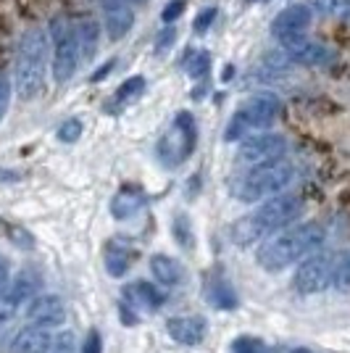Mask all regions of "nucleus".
Here are the masks:
<instances>
[{"label": "nucleus", "mask_w": 350, "mask_h": 353, "mask_svg": "<svg viewBox=\"0 0 350 353\" xmlns=\"http://www.w3.org/2000/svg\"><path fill=\"white\" fill-rule=\"evenodd\" d=\"M327 240V230L319 221H306L298 227H285L277 235L266 237L258 250H256V261L266 272H282L290 264L303 261L313 250H319Z\"/></svg>", "instance_id": "f257e3e1"}, {"label": "nucleus", "mask_w": 350, "mask_h": 353, "mask_svg": "<svg viewBox=\"0 0 350 353\" xmlns=\"http://www.w3.org/2000/svg\"><path fill=\"white\" fill-rule=\"evenodd\" d=\"M300 211H303L300 195H295V192H277V195L266 198L253 214L234 221L232 230H229V237H232L234 245H240V248L253 245L258 240L277 235L279 230H285L287 224H292L300 216Z\"/></svg>", "instance_id": "f03ea898"}, {"label": "nucleus", "mask_w": 350, "mask_h": 353, "mask_svg": "<svg viewBox=\"0 0 350 353\" xmlns=\"http://www.w3.org/2000/svg\"><path fill=\"white\" fill-rule=\"evenodd\" d=\"M45 63H48V37L40 27H32L21 34L16 48L14 88L19 98L32 101L45 88Z\"/></svg>", "instance_id": "7ed1b4c3"}, {"label": "nucleus", "mask_w": 350, "mask_h": 353, "mask_svg": "<svg viewBox=\"0 0 350 353\" xmlns=\"http://www.w3.org/2000/svg\"><path fill=\"white\" fill-rule=\"evenodd\" d=\"M295 176V169L292 163L282 161H269V163H258L253 166L248 174L240 176L234 182V198L240 203H258V201H266L277 192L287 190V185Z\"/></svg>", "instance_id": "20e7f679"}, {"label": "nucleus", "mask_w": 350, "mask_h": 353, "mask_svg": "<svg viewBox=\"0 0 350 353\" xmlns=\"http://www.w3.org/2000/svg\"><path fill=\"white\" fill-rule=\"evenodd\" d=\"M279 105L282 103H279V98L274 92H258V95H253L248 103L232 117L227 132H224V140L232 143V140H240L248 130H263V127H269L277 119Z\"/></svg>", "instance_id": "39448f33"}, {"label": "nucleus", "mask_w": 350, "mask_h": 353, "mask_svg": "<svg viewBox=\"0 0 350 353\" xmlns=\"http://www.w3.org/2000/svg\"><path fill=\"white\" fill-rule=\"evenodd\" d=\"M50 37H53V79L63 85L69 82L79 66V48H76V34L66 19H56L50 24Z\"/></svg>", "instance_id": "423d86ee"}, {"label": "nucleus", "mask_w": 350, "mask_h": 353, "mask_svg": "<svg viewBox=\"0 0 350 353\" xmlns=\"http://www.w3.org/2000/svg\"><path fill=\"white\" fill-rule=\"evenodd\" d=\"M192 148H195V119L190 111H179L172 130L158 143V159L166 166H176L190 156Z\"/></svg>", "instance_id": "0eeeda50"}, {"label": "nucleus", "mask_w": 350, "mask_h": 353, "mask_svg": "<svg viewBox=\"0 0 350 353\" xmlns=\"http://www.w3.org/2000/svg\"><path fill=\"white\" fill-rule=\"evenodd\" d=\"M332 264H335V253H316L313 250L311 256L300 261L295 277H292L295 290L303 295H313L332 288Z\"/></svg>", "instance_id": "6e6552de"}, {"label": "nucleus", "mask_w": 350, "mask_h": 353, "mask_svg": "<svg viewBox=\"0 0 350 353\" xmlns=\"http://www.w3.org/2000/svg\"><path fill=\"white\" fill-rule=\"evenodd\" d=\"M37 288H40V274H34L32 269L19 272L14 280L8 282V288L3 290V295H0V324L11 322L16 311L34 298Z\"/></svg>", "instance_id": "1a4fd4ad"}, {"label": "nucleus", "mask_w": 350, "mask_h": 353, "mask_svg": "<svg viewBox=\"0 0 350 353\" xmlns=\"http://www.w3.org/2000/svg\"><path fill=\"white\" fill-rule=\"evenodd\" d=\"M287 150V140L277 132H261L253 134L248 140H243L237 159L250 166H258V163H269L282 159V153Z\"/></svg>", "instance_id": "9d476101"}, {"label": "nucleus", "mask_w": 350, "mask_h": 353, "mask_svg": "<svg viewBox=\"0 0 350 353\" xmlns=\"http://www.w3.org/2000/svg\"><path fill=\"white\" fill-rule=\"evenodd\" d=\"M279 43H282V50L290 56L292 63H300V66H327L329 61L335 59V53L327 45L316 43V40H308L306 34L285 37Z\"/></svg>", "instance_id": "9b49d317"}, {"label": "nucleus", "mask_w": 350, "mask_h": 353, "mask_svg": "<svg viewBox=\"0 0 350 353\" xmlns=\"http://www.w3.org/2000/svg\"><path fill=\"white\" fill-rule=\"evenodd\" d=\"M27 319L40 327H59L66 319V306L59 295H34L27 303Z\"/></svg>", "instance_id": "f8f14e48"}, {"label": "nucleus", "mask_w": 350, "mask_h": 353, "mask_svg": "<svg viewBox=\"0 0 350 353\" xmlns=\"http://www.w3.org/2000/svg\"><path fill=\"white\" fill-rule=\"evenodd\" d=\"M311 24V8L303 6V3H295V6H287L282 8L274 21H271V32L277 40H285V37H295V34H303Z\"/></svg>", "instance_id": "ddd939ff"}, {"label": "nucleus", "mask_w": 350, "mask_h": 353, "mask_svg": "<svg viewBox=\"0 0 350 353\" xmlns=\"http://www.w3.org/2000/svg\"><path fill=\"white\" fill-rule=\"evenodd\" d=\"M53 345V335L50 327H40V324H27L24 330H19L11 340L8 353H48Z\"/></svg>", "instance_id": "4468645a"}, {"label": "nucleus", "mask_w": 350, "mask_h": 353, "mask_svg": "<svg viewBox=\"0 0 350 353\" xmlns=\"http://www.w3.org/2000/svg\"><path fill=\"white\" fill-rule=\"evenodd\" d=\"M101 6L105 27H108V37L111 40L124 37L134 24V11H132L130 0H101Z\"/></svg>", "instance_id": "2eb2a0df"}, {"label": "nucleus", "mask_w": 350, "mask_h": 353, "mask_svg": "<svg viewBox=\"0 0 350 353\" xmlns=\"http://www.w3.org/2000/svg\"><path fill=\"white\" fill-rule=\"evenodd\" d=\"M166 330L182 345H198L208 335V327H205L203 316H172L166 322Z\"/></svg>", "instance_id": "dca6fc26"}, {"label": "nucleus", "mask_w": 350, "mask_h": 353, "mask_svg": "<svg viewBox=\"0 0 350 353\" xmlns=\"http://www.w3.org/2000/svg\"><path fill=\"white\" fill-rule=\"evenodd\" d=\"M132 259H134V250L127 243V237H116L105 245V253H103V261H105V269L111 277H124L130 272Z\"/></svg>", "instance_id": "f3484780"}, {"label": "nucleus", "mask_w": 350, "mask_h": 353, "mask_svg": "<svg viewBox=\"0 0 350 353\" xmlns=\"http://www.w3.org/2000/svg\"><path fill=\"white\" fill-rule=\"evenodd\" d=\"M124 298L127 303H132L137 311H158L163 303V295L158 293V288L153 282H132L124 288Z\"/></svg>", "instance_id": "a211bd4d"}, {"label": "nucleus", "mask_w": 350, "mask_h": 353, "mask_svg": "<svg viewBox=\"0 0 350 353\" xmlns=\"http://www.w3.org/2000/svg\"><path fill=\"white\" fill-rule=\"evenodd\" d=\"M74 34H76L79 59L90 61L95 53H98V43H101V30H98V21H95V19H82V21H76Z\"/></svg>", "instance_id": "6ab92c4d"}, {"label": "nucleus", "mask_w": 350, "mask_h": 353, "mask_svg": "<svg viewBox=\"0 0 350 353\" xmlns=\"http://www.w3.org/2000/svg\"><path fill=\"white\" fill-rule=\"evenodd\" d=\"M150 272H153V277L161 282V285H166V288H174L182 282L185 277V269L179 266L176 259L172 256H166V253H156L153 259H150Z\"/></svg>", "instance_id": "aec40b11"}, {"label": "nucleus", "mask_w": 350, "mask_h": 353, "mask_svg": "<svg viewBox=\"0 0 350 353\" xmlns=\"http://www.w3.org/2000/svg\"><path fill=\"white\" fill-rule=\"evenodd\" d=\"M143 203H145L143 195H127V192H121V195L114 198V203H111V214L116 219H130V216H134L143 208Z\"/></svg>", "instance_id": "412c9836"}, {"label": "nucleus", "mask_w": 350, "mask_h": 353, "mask_svg": "<svg viewBox=\"0 0 350 353\" xmlns=\"http://www.w3.org/2000/svg\"><path fill=\"white\" fill-rule=\"evenodd\" d=\"M332 288L335 290H350V250L335 253V264H332Z\"/></svg>", "instance_id": "4be33fe9"}, {"label": "nucleus", "mask_w": 350, "mask_h": 353, "mask_svg": "<svg viewBox=\"0 0 350 353\" xmlns=\"http://www.w3.org/2000/svg\"><path fill=\"white\" fill-rule=\"evenodd\" d=\"M311 6L324 16L350 21V0H311Z\"/></svg>", "instance_id": "5701e85b"}, {"label": "nucleus", "mask_w": 350, "mask_h": 353, "mask_svg": "<svg viewBox=\"0 0 350 353\" xmlns=\"http://www.w3.org/2000/svg\"><path fill=\"white\" fill-rule=\"evenodd\" d=\"M145 90V79L143 77H132V79H127L121 88H119V92L114 95V103H127V101H132V98H137L140 92Z\"/></svg>", "instance_id": "b1692460"}, {"label": "nucleus", "mask_w": 350, "mask_h": 353, "mask_svg": "<svg viewBox=\"0 0 350 353\" xmlns=\"http://www.w3.org/2000/svg\"><path fill=\"white\" fill-rule=\"evenodd\" d=\"M79 134H82V121H79V119H69V121L61 124L59 140H63V143H76Z\"/></svg>", "instance_id": "393cba45"}, {"label": "nucleus", "mask_w": 350, "mask_h": 353, "mask_svg": "<svg viewBox=\"0 0 350 353\" xmlns=\"http://www.w3.org/2000/svg\"><path fill=\"white\" fill-rule=\"evenodd\" d=\"M53 353H76V338L72 332H61L53 338V345H50Z\"/></svg>", "instance_id": "a878e982"}, {"label": "nucleus", "mask_w": 350, "mask_h": 353, "mask_svg": "<svg viewBox=\"0 0 350 353\" xmlns=\"http://www.w3.org/2000/svg\"><path fill=\"white\" fill-rule=\"evenodd\" d=\"M8 103H11V82L6 79V74H0V119L6 117Z\"/></svg>", "instance_id": "bb28decb"}, {"label": "nucleus", "mask_w": 350, "mask_h": 353, "mask_svg": "<svg viewBox=\"0 0 350 353\" xmlns=\"http://www.w3.org/2000/svg\"><path fill=\"white\" fill-rule=\"evenodd\" d=\"M208 63H211V56H208V53H198V56L192 59V66L187 72H190V77L198 79V77H203V74L208 72Z\"/></svg>", "instance_id": "cd10ccee"}, {"label": "nucleus", "mask_w": 350, "mask_h": 353, "mask_svg": "<svg viewBox=\"0 0 350 353\" xmlns=\"http://www.w3.org/2000/svg\"><path fill=\"white\" fill-rule=\"evenodd\" d=\"M182 11H185V3L182 0H172L166 8H163V14H161V19L166 21V24H172L176 16H182Z\"/></svg>", "instance_id": "c85d7f7f"}, {"label": "nucleus", "mask_w": 350, "mask_h": 353, "mask_svg": "<svg viewBox=\"0 0 350 353\" xmlns=\"http://www.w3.org/2000/svg\"><path fill=\"white\" fill-rule=\"evenodd\" d=\"M214 19H216V8H205V11H200L198 19H195V32H205L208 27H211Z\"/></svg>", "instance_id": "c756f323"}, {"label": "nucleus", "mask_w": 350, "mask_h": 353, "mask_svg": "<svg viewBox=\"0 0 350 353\" xmlns=\"http://www.w3.org/2000/svg\"><path fill=\"white\" fill-rule=\"evenodd\" d=\"M82 353H103L98 330H90L88 332V340H85V345H82Z\"/></svg>", "instance_id": "7c9ffc66"}, {"label": "nucleus", "mask_w": 350, "mask_h": 353, "mask_svg": "<svg viewBox=\"0 0 350 353\" xmlns=\"http://www.w3.org/2000/svg\"><path fill=\"white\" fill-rule=\"evenodd\" d=\"M234 353H263V345L256 340H237L234 343Z\"/></svg>", "instance_id": "2f4dec72"}, {"label": "nucleus", "mask_w": 350, "mask_h": 353, "mask_svg": "<svg viewBox=\"0 0 350 353\" xmlns=\"http://www.w3.org/2000/svg\"><path fill=\"white\" fill-rule=\"evenodd\" d=\"M8 282H11V264L6 256H0V295L8 288Z\"/></svg>", "instance_id": "473e14b6"}, {"label": "nucleus", "mask_w": 350, "mask_h": 353, "mask_svg": "<svg viewBox=\"0 0 350 353\" xmlns=\"http://www.w3.org/2000/svg\"><path fill=\"white\" fill-rule=\"evenodd\" d=\"M174 34L176 32L172 30V27H166V30L158 34V45H156V50H158V53L161 50H169V45H172V40H174Z\"/></svg>", "instance_id": "72a5a7b5"}, {"label": "nucleus", "mask_w": 350, "mask_h": 353, "mask_svg": "<svg viewBox=\"0 0 350 353\" xmlns=\"http://www.w3.org/2000/svg\"><path fill=\"white\" fill-rule=\"evenodd\" d=\"M114 63H116V61H108V63H105V66H103V69H101V72H95V74H92V82H98V79H103L105 74L111 72V66H114Z\"/></svg>", "instance_id": "f704fd0d"}, {"label": "nucleus", "mask_w": 350, "mask_h": 353, "mask_svg": "<svg viewBox=\"0 0 350 353\" xmlns=\"http://www.w3.org/2000/svg\"><path fill=\"white\" fill-rule=\"evenodd\" d=\"M130 3H147V0H130Z\"/></svg>", "instance_id": "c9c22d12"}]
</instances>
